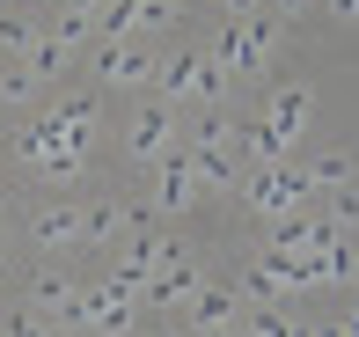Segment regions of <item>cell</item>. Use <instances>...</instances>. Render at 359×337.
<instances>
[{"label": "cell", "mask_w": 359, "mask_h": 337, "mask_svg": "<svg viewBox=\"0 0 359 337\" xmlns=\"http://www.w3.org/2000/svg\"><path fill=\"white\" fill-rule=\"evenodd\" d=\"M279 8H286V15H301V0H279Z\"/></svg>", "instance_id": "20"}, {"label": "cell", "mask_w": 359, "mask_h": 337, "mask_svg": "<svg viewBox=\"0 0 359 337\" xmlns=\"http://www.w3.org/2000/svg\"><path fill=\"white\" fill-rule=\"evenodd\" d=\"M271 249H308V220H293V213H271Z\"/></svg>", "instance_id": "12"}, {"label": "cell", "mask_w": 359, "mask_h": 337, "mask_svg": "<svg viewBox=\"0 0 359 337\" xmlns=\"http://www.w3.org/2000/svg\"><path fill=\"white\" fill-rule=\"evenodd\" d=\"M330 8H337V15H359V0H330Z\"/></svg>", "instance_id": "19"}, {"label": "cell", "mask_w": 359, "mask_h": 337, "mask_svg": "<svg viewBox=\"0 0 359 337\" xmlns=\"http://www.w3.org/2000/svg\"><path fill=\"white\" fill-rule=\"evenodd\" d=\"M140 294L147 301H191V294H198V264H191V256H169L161 271H147Z\"/></svg>", "instance_id": "2"}, {"label": "cell", "mask_w": 359, "mask_h": 337, "mask_svg": "<svg viewBox=\"0 0 359 337\" xmlns=\"http://www.w3.org/2000/svg\"><path fill=\"white\" fill-rule=\"evenodd\" d=\"M147 74V52H133V44H110L103 52V81H140Z\"/></svg>", "instance_id": "8"}, {"label": "cell", "mask_w": 359, "mask_h": 337, "mask_svg": "<svg viewBox=\"0 0 359 337\" xmlns=\"http://www.w3.org/2000/svg\"><path fill=\"white\" fill-rule=\"evenodd\" d=\"M308 337H345V323H323V330H308Z\"/></svg>", "instance_id": "17"}, {"label": "cell", "mask_w": 359, "mask_h": 337, "mask_svg": "<svg viewBox=\"0 0 359 337\" xmlns=\"http://www.w3.org/2000/svg\"><path fill=\"white\" fill-rule=\"evenodd\" d=\"M191 323H198V330L235 323V294H227V286H198V294H191Z\"/></svg>", "instance_id": "5"}, {"label": "cell", "mask_w": 359, "mask_h": 337, "mask_svg": "<svg viewBox=\"0 0 359 337\" xmlns=\"http://www.w3.org/2000/svg\"><path fill=\"white\" fill-rule=\"evenodd\" d=\"M118 228H125V213H118V205H88V213H81V235H88V242H110Z\"/></svg>", "instance_id": "11"}, {"label": "cell", "mask_w": 359, "mask_h": 337, "mask_svg": "<svg viewBox=\"0 0 359 337\" xmlns=\"http://www.w3.org/2000/svg\"><path fill=\"white\" fill-rule=\"evenodd\" d=\"M198 337H242V330H235V323H220V330H198Z\"/></svg>", "instance_id": "18"}, {"label": "cell", "mask_w": 359, "mask_h": 337, "mask_svg": "<svg viewBox=\"0 0 359 337\" xmlns=\"http://www.w3.org/2000/svg\"><path fill=\"white\" fill-rule=\"evenodd\" d=\"M301 125H308V95H301V88H279V95H271V110H264V132H271V139H293Z\"/></svg>", "instance_id": "4"}, {"label": "cell", "mask_w": 359, "mask_h": 337, "mask_svg": "<svg viewBox=\"0 0 359 337\" xmlns=\"http://www.w3.org/2000/svg\"><path fill=\"white\" fill-rule=\"evenodd\" d=\"M8 337H52V330H44L37 315H15V323H8Z\"/></svg>", "instance_id": "16"}, {"label": "cell", "mask_w": 359, "mask_h": 337, "mask_svg": "<svg viewBox=\"0 0 359 337\" xmlns=\"http://www.w3.org/2000/svg\"><path fill=\"white\" fill-rule=\"evenodd\" d=\"M301 191H308V169L271 162V169L250 184V205H257V213H293V198H301Z\"/></svg>", "instance_id": "1"}, {"label": "cell", "mask_w": 359, "mask_h": 337, "mask_svg": "<svg viewBox=\"0 0 359 337\" xmlns=\"http://www.w3.org/2000/svg\"><path fill=\"white\" fill-rule=\"evenodd\" d=\"M161 147H169V110H147L133 125V154H161Z\"/></svg>", "instance_id": "9"}, {"label": "cell", "mask_w": 359, "mask_h": 337, "mask_svg": "<svg viewBox=\"0 0 359 337\" xmlns=\"http://www.w3.org/2000/svg\"><path fill=\"white\" fill-rule=\"evenodd\" d=\"M29 228H37V242H74V235H81V213H59V205H52V213H37Z\"/></svg>", "instance_id": "10"}, {"label": "cell", "mask_w": 359, "mask_h": 337, "mask_svg": "<svg viewBox=\"0 0 359 337\" xmlns=\"http://www.w3.org/2000/svg\"><path fill=\"white\" fill-rule=\"evenodd\" d=\"M59 67H67V44H29V81H37V74H59Z\"/></svg>", "instance_id": "13"}, {"label": "cell", "mask_w": 359, "mask_h": 337, "mask_svg": "<svg viewBox=\"0 0 359 337\" xmlns=\"http://www.w3.org/2000/svg\"><path fill=\"white\" fill-rule=\"evenodd\" d=\"M184 154H191V169H198L205 184H235V154L227 147H184Z\"/></svg>", "instance_id": "7"}, {"label": "cell", "mask_w": 359, "mask_h": 337, "mask_svg": "<svg viewBox=\"0 0 359 337\" xmlns=\"http://www.w3.org/2000/svg\"><path fill=\"white\" fill-rule=\"evenodd\" d=\"M198 74H205V52H176L169 67H161V88L169 95H198Z\"/></svg>", "instance_id": "6"}, {"label": "cell", "mask_w": 359, "mask_h": 337, "mask_svg": "<svg viewBox=\"0 0 359 337\" xmlns=\"http://www.w3.org/2000/svg\"><path fill=\"white\" fill-rule=\"evenodd\" d=\"M308 184H345V162H337V154H323V162L308 169Z\"/></svg>", "instance_id": "15"}, {"label": "cell", "mask_w": 359, "mask_h": 337, "mask_svg": "<svg viewBox=\"0 0 359 337\" xmlns=\"http://www.w3.org/2000/svg\"><path fill=\"white\" fill-rule=\"evenodd\" d=\"M191 184H198V169H191V154H184V147L154 162V191H161V205H169V213H176L184 198H191Z\"/></svg>", "instance_id": "3"}, {"label": "cell", "mask_w": 359, "mask_h": 337, "mask_svg": "<svg viewBox=\"0 0 359 337\" xmlns=\"http://www.w3.org/2000/svg\"><path fill=\"white\" fill-rule=\"evenodd\" d=\"M29 44H37V37H29V22H15V15H0V52H29Z\"/></svg>", "instance_id": "14"}]
</instances>
